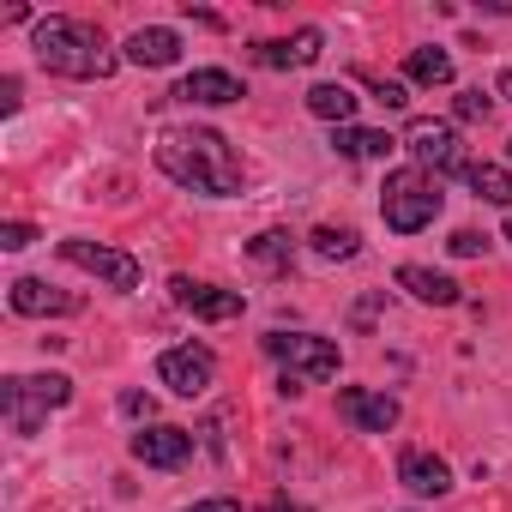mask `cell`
Returning <instances> with one entry per match:
<instances>
[{"label":"cell","instance_id":"1","mask_svg":"<svg viewBox=\"0 0 512 512\" xmlns=\"http://www.w3.org/2000/svg\"><path fill=\"white\" fill-rule=\"evenodd\" d=\"M157 169L175 187H193L205 199H235L241 193V157L211 127H163L157 133Z\"/></svg>","mask_w":512,"mask_h":512},{"label":"cell","instance_id":"2","mask_svg":"<svg viewBox=\"0 0 512 512\" xmlns=\"http://www.w3.org/2000/svg\"><path fill=\"white\" fill-rule=\"evenodd\" d=\"M31 49H37V61H43L49 73H61V79H109V73H115L109 43H103L97 25H85V19H37Z\"/></svg>","mask_w":512,"mask_h":512},{"label":"cell","instance_id":"3","mask_svg":"<svg viewBox=\"0 0 512 512\" xmlns=\"http://www.w3.org/2000/svg\"><path fill=\"white\" fill-rule=\"evenodd\" d=\"M380 217L398 235L428 229L440 217V175H428V169H392L386 187H380Z\"/></svg>","mask_w":512,"mask_h":512},{"label":"cell","instance_id":"4","mask_svg":"<svg viewBox=\"0 0 512 512\" xmlns=\"http://www.w3.org/2000/svg\"><path fill=\"white\" fill-rule=\"evenodd\" d=\"M73 404V380L67 374H13L0 380V410H7V428L13 434H37L49 410Z\"/></svg>","mask_w":512,"mask_h":512},{"label":"cell","instance_id":"5","mask_svg":"<svg viewBox=\"0 0 512 512\" xmlns=\"http://www.w3.org/2000/svg\"><path fill=\"white\" fill-rule=\"evenodd\" d=\"M266 356L284 362V374H296V380H332L344 362V350L314 332H266Z\"/></svg>","mask_w":512,"mask_h":512},{"label":"cell","instance_id":"6","mask_svg":"<svg viewBox=\"0 0 512 512\" xmlns=\"http://www.w3.org/2000/svg\"><path fill=\"white\" fill-rule=\"evenodd\" d=\"M61 260L79 266V272H91V278H103L109 290H139V260H133V253H121V247L67 235V241H61Z\"/></svg>","mask_w":512,"mask_h":512},{"label":"cell","instance_id":"7","mask_svg":"<svg viewBox=\"0 0 512 512\" xmlns=\"http://www.w3.org/2000/svg\"><path fill=\"white\" fill-rule=\"evenodd\" d=\"M404 151L416 157V169H434V175H464V151H458V133H452V121H428V115H416L410 127H404Z\"/></svg>","mask_w":512,"mask_h":512},{"label":"cell","instance_id":"8","mask_svg":"<svg viewBox=\"0 0 512 512\" xmlns=\"http://www.w3.org/2000/svg\"><path fill=\"white\" fill-rule=\"evenodd\" d=\"M157 380H163L175 398H199V392H211V380H217V356H211L205 344H175V350L157 356Z\"/></svg>","mask_w":512,"mask_h":512},{"label":"cell","instance_id":"9","mask_svg":"<svg viewBox=\"0 0 512 512\" xmlns=\"http://www.w3.org/2000/svg\"><path fill=\"white\" fill-rule=\"evenodd\" d=\"M169 296L193 320H235V314H247V296L241 290H217V284H199V278H181V272L169 278Z\"/></svg>","mask_w":512,"mask_h":512},{"label":"cell","instance_id":"10","mask_svg":"<svg viewBox=\"0 0 512 512\" xmlns=\"http://www.w3.org/2000/svg\"><path fill=\"white\" fill-rule=\"evenodd\" d=\"M133 458H139L145 470H181V464L193 458V434L175 428V422H151V428L133 434Z\"/></svg>","mask_w":512,"mask_h":512},{"label":"cell","instance_id":"11","mask_svg":"<svg viewBox=\"0 0 512 512\" xmlns=\"http://www.w3.org/2000/svg\"><path fill=\"white\" fill-rule=\"evenodd\" d=\"M338 416L350 428H362V434H386V428H398V398L368 392V386H344L338 392Z\"/></svg>","mask_w":512,"mask_h":512},{"label":"cell","instance_id":"12","mask_svg":"<svg viewBox=\"0 0 512 512\" xmlns=\"http://www.w3.org/2000/svg\"><path fill=\"white\" fill-rule=\"evenodd\" d=\"M7 302H13V314H25V320H43V314H79V308H85V296H73V290H49L43 278H13Z\"/></svg>","mask_w":512,"mask_h":512},{"label":"cell","instance_id":"13","mask_svg":"<svg viewBox=\"0 0 512 512\" xmlns=\"http://www.w3.org/2000/svg\"><path fill=\"white\" fill-rule=\"evenodd\" d=\"M175 97H181V103L223 109V103H241L247 91H241V79H235V73H223V67H199V73H187V79L175 85Z\"/></svg>","mask_w":512,"mask_h":512},{"label":"cell","instance_id":"14","mask_svg":"<svg viewBox=\"0 0 512 512\" xmlns=\"http://www.w3.org/2000/svg\"><path fill=\"white\" fill-rule=\"evenodd\" d=\"M127 61H133V67H175V61H181V37H175L169 25H139V31L127 37Z\"/></svg>","mask_w":512,"mask_h":512},{"label":"cell","instance_id":"15","mask_svg":"<svg viewBox=\"0 0 512 512\" xmlns=\"http://www.w3.org/2000/svg\"><path fill=\"white\" fill-rule=\"evenodd\" d=\"M398 482H404L410 494H434V500H440V494L452 488V470H446V458H434V452H416V446H410V452L398 458Z\"/></svg>","mask_w":512,"mask_h":512},{"label":"cell","instance_id":"16","mask_svg":"<svg viewBox=\"0 0 512 512\" xmlns=\"http://www.w3.org/2000/svg\"><path fill=\"white\" fill-rule=\"evenodd\" d=\"M398 290H410V296L428 302V308H458V302H464V290H458L446 272H428V266H398Z\"/></svg>","mask_w":512,"mask_h":512},{"label":"cell","instance_id":"17","mask_svg":"<svg viewBox=\"0 0 512 512\" xmlns=\"http://www.w3.org/2000/svg\"><path fill=\"white\" fill-rule=\"evenodd\" d=\"M332 145H338L344 157L368 163V157H386V151H398L404 139H392V133H380V127H332Z\"/></svg>","mask_w":512,"mask_h":512},{"label":"cell","instance_id":"18","mask_svg":"<svg viewBox=\"0 0 512 512\" xmlns=\"http://www.w3.org/2000/svg\"><path fill=\"white\" fill-rule=\"evenodd\" d=\"M320 43H326L320 31H296L290 43H260V61L266 67H314L320 61Z\"/></svg>","mask_w":512,"mask_h":512},{"label":"cell","instance_id":"19","mask_svg":"<svg viewBox=\"0 0 512 512\" xmlns=\"http://www.w3.org/2000/svg\"><path fill=\"white\" fill-rule=\"evenodd\" d=\"M308 115H320L332 127H356V91L350 85H314L308 91Z\"/></svg>","mask_w":512,"mask_h":512},{"label":"cell","instance_id":"20","mask_svg":"<svg viewBox=\"0 0 512 512\" xmlns=\"http://www.w3.org/2000/svg\"><path fill=\"white\" fill-rule=\"evenodd\" d=\"M464 181H470V193H476V199H488V205H512V169H500V163L476 157V163H464Z\"/></svg>","mask_w":512,"mask_h":512},{"label":"cell","instance_id":"21","mask_svg":"<svg viewBox=\"0 0 512 512\" xmlns=\"http://www.w3.org/2000/svg\"><path fill=\"white\" fill-rule=\"evenodd\" d=\"M247 260H253V266H266V272H284V266L296 260V241H290L284 229H266V235H253V241H247Z\"/></svg>","mask_w":512,"mask_h":512},{"label":"cell","instance_id":"22","mask_svg":"<svg viewBox=\"0 0 512 512\" xmlns=\"http://www.w3.org/2000/svg\"><path fill=\"white\" fill-rule=\"evenodd\" d=\"M404 73L416 85H452V55L446 49H410L404 55Z\"/></svg>","mask_w":512,"mask_h":512},{"label":"cell","instance_id":"23","mask_svg":"<svg viewBox=\"0 0 512 512\" xmlns=\"http://www.w3.org/2000/svg\"><path fill=\"white\" fill-rule=\"evenodd\" d=\"M308 241H314V253H320V260H356V253H362L356 229H332V223H320Z\"/></svg>","mask_w":512,"mask_h":512},{"label":"cell","instance_id":"24","mask_svg":"<svg viewBox=\"0 0 512 512\" xmlns=\"http://www.w3.org/2000/svg\"><path fill=\"white\" fill-rule=\"evenodd\" d=\"M452 115H458V121H488V97H482V91H458V97H452Z\"/></svg>","mask_w":512,"mask_h":512},{"label":"cell","instance_id":"25","mask_svg":"<svg viewBox=\"0 0 512 512\" xmlns=\"http://www.w3.org/2000/svg\"><path fill=\"white\" fill-rule=\"evenodd\" d=\"M446 247L458 253V260H476V253H488V235H476V229H458V235H452Z\"/></svg>","mask_w":512,"mask_h":512},{"label":"cell","instance_id":"26","mask_svg":"<svg viewBox=\"0 0 512 512\" xmlns=\"http://www.w3.org/2000/svg\"><path fill=\"white\" fill-rule=\"evenodd\" d=\"M31 241H37L31 223H0V247H7V253H19V247H31Z\"/></svg>","mask_w":512,"mask_h":512},{"label":"cell","instance_id":"27","mask_svg":"<svg viewBox=\"0 0 512 512\" xmlns=\"http://www.w3.org/2000/svg\"><path fill=\"white\" fill-rule=\"evenodd\" d=\"M374 103H380V109H404V103H410V91H404L398 79H380V85H374Z\"/></svg>","mask_w":512,"mask_h":512},{"label":"cell","instance_id":"28","mask_svg":"<svg viewBox=\"0 0 512 512\" xmlns=\"http://www.w3.org/2000/svg\"><path fill=\"white\" fill-rule=\"evenodd\" d=\"M181 512H241V500H229V494H211V500H193V506H181Z\"/></svg>","mask_w":512,"mask_h":512},{"label":"cell","instance_id":"29","mask_svg":"<svg viewBox=\"0 0 512 512\" xmlns=\"http://www.w3.org/2000/svg\"><path fill=\"white\" fill-rule=\"evenodd\" d=\"M121 410H127V416H151V398H145V392H121Z\"/></svg>","mask_w":512,"mask_h":512},{"label":"cell","instance_id":"30","mask_svg":"<svg viewBox=\"0 0 512 512\" xmlns=\"http://www.w3.org/2000/svg\"><path fill=\"white\" fill-rule=\"evenodd\" d=\"M0 109H19V79H13V73L0 79Z\"/></svg>","mask_w":512,"mask_h":512},{"label":"cell","instance_id":"31","mask_svg":"<svg viewBox=\"0 0 512 512\" xmlns=\"http://www.w3.org/2000/svg\"><path fill=\"white\" fill-rule=\"evenodd\" d=\"M500 97H512V67H506V73H500Z\"/></svg>","mask_w":512,"mask_h":512},{"label":"cell","instance_id":"32","mask_svg":"<svg viewBox=\"0 0 512 512\" xmlns=\"http://www.w3.org/2000/svg\"><path fill=\"white\" fill-rule=\"evenodd\" d=\"M506 241H512V217H506Z\"/></svg>","mask_w":512,"mask_h":512}]
</instances>
